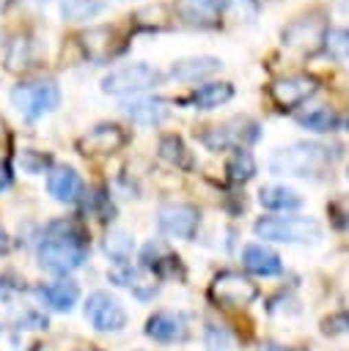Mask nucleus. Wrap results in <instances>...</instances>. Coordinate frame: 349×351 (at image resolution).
Instances as JSON below:
<instances>
[{
	"mask_svg": "<svg viewBox=\"0 0 349 351\" xmlns=\"http://www.w3.org/2000/svg\"><path fill=\"white\" fill-rule=\"evenodd\" d=\"M176 16L187 27L209 30V27L220 25L223 8H220V0H179L176 3Z\"/></svg>",
	"mask_w": 349,
	"mask_h": 351,
	"instance_id": "obj_13",
	"label": "nucleus"
},
{
	"mask_svg": "<svg viewBox=\"0 0 349 351\" xmlns=\"http://www.w3.org/2000/svg\"><path fill=\"white\" fill-rule=\"evenodd\" d=\"M242 266L258 277H275L283 271V263H280V255L264 244H247L242 247Z\"/></svg>",
	"mask_w": 349,
	"mask_h": 351,
	"instance_id": "obj_17",
	"label": "nucleus"
},
{
	"mask_svg": "<svg viewBox=\"0 0 349 351\" xmlns=\"http://www.w3.org/2000/svg\"><path fill=\"white\" fill-rule=\"evenodd\" d=\"M121 110L143 126H157L170 115V101L162 96H129L121 101Z\"/></svg>",
	"mask_w": 349,
	"mask_h": 351,
	"instance_id": "obj_12",
	"label": "nucleus"
},
{
	"mask_svg": "<svg viewBox=\"0 0 349 351\" xmlns=\"http://www.w3.org/2000/svg\"><path fill=\"white\" fill-rule=\"evenodd\" d=\"M104 252H107L118 266H126L129 258H132V252H135V239H132L126 230L115 228V230H110L107 239H104Z\"/></svg>",
	"mask_w": 349,
	"mask_h": 351,
	"instance_id": "obj_26",
	"label": "nucleus"
},
{
	"mask_svg": "<svg viewBox=\"0 0 349 351\" xmlns=\"http://www.w3.org/2000/svg\"><path fill=\"white\" fill-rule=\"evenodd\" d=\"M49 165V156L47 154H33V151H22V167L27 173H41L44 167Z\"/></svg>",
	"mask_w": 349,
	"mask_h": 351,
	"instance_id": "obj_33",
	"label": "nucleus"
},
{
	"mask_svg": "<svg viewBox=\"0 0 349 351\" xmlns=\"http://www.w3.org/2000/svg\"><path fill=\"white\" fill-rule=\"evenodd\" d=\"M203 343H206V351H231V348H234L231 332H228L223 324H214V321L206 324V329H203Z\"/></svg>",
	"mask_w": 349,
	"mask_h": 351,
	"instance_id": "obj_28",
	"label": "nucleus"
},
{
	"mask_svg": "<svg viewBox=\"0 0 349 351\" xmlns=\"http://www.w3.org/2000/svg\"><path fill=\"white\" fill-rule=\"evenodd\" d=\"M223 14H228L231 19L239 22H253L258 16V3L256 0H220Z\"/></svg>",
	"mask_w": 349,
	"mask_h": 351,
	"instance_id": "obj_30",
	"label": "nucleus"
},
{
	"mask_svg": "<svg viewBox=\"0 0 349 351\" xmlns=\"http://www.w3.org/2000/svg\"><path fill=\"white\" fill-rule=\"evenodd\" d=\"M327 30H330L327 22H324L322 16H316V14H311V16H300V19L289 22V25L280 30V38H283V44L291 47V49H297V52H302V55H313V52H319V49L324 47Z\"/></svg>",
	"mask_w": 349,
	"mask_h": 351,
	"instance_id": "obj_6",
	"label": "nucleus"
},
{
	"mask_svg": "<svg viewBox=\"0 0 349 351\" xmlns=\"http://www.w3.org/2000/svg\"><path fill=\"white\" fill-rule=\"evenodd\" d=\"M201 214L190 203H162L157 211V225L170 239H192L198 230Z\"/></svg>",
	"mask_w": 349,
	"mask_h": 351,
	"instance_id": "obj_9",
	"label": "nucleus"
},
{
	"mask_svg": "<svg viewBox=\"0 0 349 351\" xmlns=\"http://www.w3.org/2000/svg\"><path fill=\"white\" fill-rule=\"evenodd\" d=\"M258 239L283 244H313L322 239V225L313 217H261L253 225Z\"/></svg>",
	"mask_w": 349,
	"mask_h": 351,
	"instance_id": "obj_2",
	"label": "nucleus"
},
{
	"mask_svg": "<svg viewBox=\"0 0 349 351\" xmlns=\"http://www.w3.org/2000/svg\"><path fill=\"white\" fill-rule=\"evenodd\" d=\"M140 261H143L146 269H151L157 274H173L179 269V258L159 241H148L140 252Z\"/></svg>",
	"mask_w": 349,
	"mask_h": 351,
	"instance_id": "obj_21",
	"label": "nucleus"
},
{
	"mask_svg": "<svg viewBox=\"0 0 349 351\" xmlns=\"http://www.w3.org/2000/svg\"><path fill=\"white\" fill-rule=\"evenodd\" d=\"M225 176L231 184H247L253 176H256V159L247 148H234V154L228 156L225 162Z\"/></svg>",
	"mask_w": 349,
	"mask_h": 351,
	"instance_id": "obj_24",
	"label": "nucleus"
},
{
	"mask_svg": "<svg viewBox=\"0 0 349 351\" xmlns=\"http://www.w3.org/2000/svg\"><path fill=\"white\" fill-rule=\"evenodd\" d=\"M157 151H159V156H162L168 165H173V167H184V170L192 167V156H190V151H187V145H184V140H181L179 134H165V137H159Z\"/></svg>",
	"mask_w": 349,
	"mask_h": 351,
	"instance_id": "obj_25",
	"label": "nucleus"
},
{
	"mask_svg": "<svg viewBox=\"0 0 349 351\" xmlns=\"http://www.w3.org/2000/svg\"><path fill=\"white\" fill-rule=\"evenodd\" d=\"M85 255H88V244L74 241V239H63V236H49L47 233V239L38 244L41 269L55 271V274H69V271L80 269Z\"/></svg>",
	"mask_w": 349,
	"mask_h": 351,
	"instance_id": "obj_5",
	"label": "nucleus"
},
{
	"mask_svg": "<svg viewBox=\"0 0 349 351\" xmlns=\"http://www.w3.org/2000/svg\"><path fill=\"white\" fill-rule=\"evenodd\" d=\"M231 96H234V85L231 82H203V85H198L192 93H190V101L198 107V110H214V107H220V104H225V101H231Z\"/></svg>",
	"mask_w": 349,
	"mask_h": 351,
	"instance_id": "obj_20",
	"label": "nucleus"
},
{
	"mask_svg": "<svg viewBox=\"0 0 349 351\" xmlns=\"http://www.w3.org/2000/svg\"><path fill=\"white\" fill-rule=\"evenodd\" d=\"M11 104L25 115V118H41L44 112L58 110L60 104V88L52 80H30L19 82L11 90Z\"/></svg>",
	"mask_w": 349,
	"mask_h": 351,
	"instance_id": "obj_4",
	"label": "nucleus"
},
{
	"mask_svg": "<svg viewBox=\"0 0 349 351\" xmlns=\"http://www.w3.org/2000/svg\"><path fill=\"white\" fill-rule=\"evenodd\" d=\"M258 203L269 211H291L302 206V197L289 186H264L258 192Z\"/></svg>",
	"mask_w": 349,
	"mask_h": 351,
	"instance_id": "obj_23",
	"label": "nucleus"
},
{
	"mask_svg": "<svg viewBox=\"0 0 349 351\" xmlns=\"http://www.w3.org/2000/svg\"><path fill=\"white\" fill-rule=\"evenodd\" d=\"M36 3H44V0H36Z\"/></svg>",
	"mask_w": 349,
	"mask_h": 351,
	"instance_id": "obj_40",
	"label": "nucleus"
},
{
	"mask_svg": "<svg viewBox=\"0 0 349 351\" xmlns=\"http://www.w3.org/2000/svg\"><path fill=\"white\" fill-rule=\"evenodd\" d=\"M324 49L335 60H349V27H330L324 36Z\"/></svg>",
	"mask_w": 349,
	"mask_h": 351,
	"instance_id": "obj_29",
	"label": "nucleus"
},
{
	"mask_svg": "<svg viewBox=\"0 0 349 351\" xmlns=\"http://www.w3.org/2000/svg\"><path fill=\"white\" fill-rule=\"evenodd\" d=\"M113 36H115V33H113L110 27H104V25L80 33V47H82V52L88 55V60H93V63L110 60V58L118 52V49L113 47Z\"/></svg>",
	"mask_w": 349,
	"mask_h": 351,
	"instance_id": "obj_19",
	"label": "nucleus"
},
{
	"mask_svg": "<svg viewBox=\"0 0 349 351\" xmlns=\"http://www.w3.org/2000/svg\"><path fill=\"white\" fill-rule=\"evenodd\" d=\"M38 299H41L49 310L69 313V310L77 304V299H80V288H77V282H71V280H55V282L38 285Z\"/></svg>",
	"mask_w": 349,
	"mask_h": 351,
	"instance_id": "obj_18",
	"label": "nucleus"
},
{
	"mask_svg": "<svg viewBox=\"0 0 349 351\" xmlns=\"http://www.w3.org/2000/svg\"><path fill=\"white\" fill-rule=\"evenodd\" d=\"M146 335L157 343H179L187 337V315L173 310H159L146 321Z\"/></svg>",
	"mask_w": 349,
	"mask_h": 351,
	"instance_id": "obj_14",
	"label": "nucleus"
},
{
	"mask_svg": "<svg viewBox=\"0 0 349 351\" xmlns=\"http://www.w3.org/2000/svg\"><path fill=\"white\" fill-rule=\"evenodd\" d=\"M99 11H104L102 0H60V16L66 22H82L96 16Z\"/></svg>",
	"mask_w": 349,
	"mask_h": 351,
	"instance_id": "obj_27",
	"label": "nucleus"
},
{
	"mask_svg": "<svg viewBox=\"0 0 349 351\" xmlns=\"http://www.w3.org/2000/svg\"><path fill=\"white\" fill-rule=\"evenodd\" d=\"M162 82V71L148 66V63H126L113 69L110 74L102 77V93L110 96H137Z\"/></svg>",
	"mask_w": 349,
	"mask_h": 351,
	"instance_id": "obj_3",
	"label": "nucleus"
},
{
	"mask_svg": "<svg viewBox=\"0 0 349 351\" xmlns=\"http://www.w3.org/2000/svg\"><path fill=\"white\" fill-rule=\"evenodd\" d=\"M261 351H283V348H278V346H264Z\"/></svg>",
	"mask_w": 349,
	"mask_h": 351,
	"instance_id": "obj_36",
	"label": "nucleus"
},
{
	"mask_svg": "<svg viewBox=\"0 0 349 351\" xmlns=\"http://www.w3.org/2000/svg\"><path fill=\"white\" fill-rule=\"evenodd\" d=\"M82 351H99V348H82Z\"/></svg>",
	"mask_w": 349,
	"mask_h": 351,
	"instance_id": "obj_39",
	"label": "nucleus"
},
{
	"mask_svg": "<svg viewBox=\"0 0 349 351\" xmlns=\"http://www.w3.org/2000/svg\"><path fill=\"white\" fill-rule=\"evenodd\" d=\"M8 5H11V0H0V11H5Z\"/></svg>",
	"mask_w": 349,
	"mask_h": 351,
	"instance_id": "obj_37",
	"label": "nucleus"
},
{
	"mask_svg": "<svg viewBox=\"0 0 349 351\" xmlns=\"http://www.w3.org/2000/svg\"><path fill=\"white\" fill-rule=\"evenodd\" d=\"M85 318L99 332H118L126 326V310L107 291H93L85 302Z\"/></svg>",
	"mask_w": 349,
	"mask_h": 351,
	"instance_id": "obj_8",
	"label": "nucleus"
},
{
	"mask_svg": "<svg viewBox=\"0 0 349 351\" xmlns=\"http://www.w3.org/2000/svg\"><path fill=\"white\" fill-rule=\"evenodd\" d=\"M126 140L129 137L118 123H96L77 140V148L85 156H102V154H115L121 145H126Z\"/></svg>",
	"mask_w": 349,
	"mask_h": 351,
	"instance_id": "obj_11",
	"label": "nucleus"
},
{
	"mask_svg": "<svg viewBox=\"0 0 349 351\" xmlns=\"http://www.w3.org/2000/svg\"><path fill=\"white\" fill-rule=\"evenodd\" d=\"M0 49H3V33H0Z\"/></svg>",
	"mask_w": 349,
	"mask_h": 351,
	"instance_id": "obj_38",
	"label": "nucleus"
},
{
	"mask_svg": "<svg viewBox=\"0 0 349 351\" xmlns=\"http://www.w3.org/2000/svg\"><path fill=\"white\" fill-rule=\"evenodd\" d=\"M5 63L11 71H16L19 66L27 63V38L25 36H16L11 44H8V55H5Z\"/></svg>",
	"mask_w": 349,
	"mask_h": 351,
	"instance_id": "obj_31",
	"label": "nucleus"
},
{
	"mask_svg": "<svg viewBox=\"0 0 349 351\" xmlns=\"http://www.w3.org/2000/svg\"><path fill=\"white\" fill-rule=\"evenodd\" d=\"M322 332L324 335H344L349 332V313H335L330 318L322 321Z\"/></svg>",
	"mask_w": 349,
	"mask_h": 351,
	"instance_id": "obj_32",
	"label": "nucleus"
},
{
	"mask_svg": "<svg viewBox=\"0 0 349 351\" xmlns=\"http://www.w3.org/2000/svg\"><path fill=\"white\" fill-rule=\"evenodd\" d=\"M5 247H8V236H5V230L0 225V250H5Z\"/></svg>",
	"mask_w": 349,
	"mask_h": 351,
	"instance_id": "obj_35",
	"label": "nucleus"
},
{
	"mask_svg": "<svg viewBox=\"0 0 349 351\" xmlns=\"http://www.w3.org/2000/svg\"><path fill=\"white\" fill-rule=\"evenodd\" d=\"M47 189L58 203H77L82 197V178L74 167H52L47 173Z\"/></svg>",
	"mask_w": 349,
	"mask_h": 351,
	"instance_id": "obj_15",
	"label": "nucleus"
},
{
	"mask_svg": "<svg viewBox=\"0 0 349 351\" xmlns=\"http://www.w3.org/2000/svg\"><path fill=\"white\" fill-rule=\"evenodd\" d=\"M319 82L311 74H289V77H278L269 85V96L280 110H294L300 104H305L313 93H316Z\"/></svg>",
	"mask_w": 349,
	"mask_h": 351,
	"instance_id": "obj_10",
	"label": "nucleus"
},
{
	"mask_svg": "<svg viewBox=\"0 0 349 351\" xmlns=\"http://www.w3.org/2000/svg\"><path fill=\"white\" fill-rule=\"evenodd\" d=\"M297 123L305 126L308 132H319L322 134V132H335L341 118H338V112L333 107L319 104V107H311L305 112H297Z\"/></svg>",
	"mask_w": 349,
	"mask_h": 351,
	"instance_id": "obj_22",
	"label": "nucleus"
},
{
	"mask_svg": "<svg viewBox=\"0 0 349 351\" xmlns=\"http://www.w3.org/2000/svg\"><path fill=\"white\" fill-rule=\"evenodd\" d=\"M223 60L214 55H192V58H181L170 66V77L179 82H198L212 77L214 71H220Z\"/></svg>",
	"mask_w": 349,
	"mask_h": 351,
	"instance_id": "obj_16",
	"label": "nucleus"
},
{
	"mask_svg": "<svg viewBox=\"0 0 349 351\" xmlns=\"http://www.w3.org/2000/svg\"><path fill=\"white\" fill-rule=\"evenodd\" d=\"M209 296L223 307H245L258 296V285L239 271H220L209 285Z\"/></svg>",
	"mask_w": 349,
	"mask_h": 351,
	"instance_id": "obj_7",
	"label": "nucleus"
},
{
	"mask_svg": "<svg viewBox=\"0 0 349 351\" xmlns=\"http://www.w3.org/2000/svg\"><path fill=\"white\" fill-rule=\"evenodd\" d=\"M8 184H11V170L5 162H0V189H5Z\"/></svg>",
	"mask_w": 349,
	"mask_h": 351,
	"instance_id": "obj_34",
	"label": "nucleus"
},
{
	"mask_svg": "<svg viewBox=\"0 0 349 351\" xmlns=\"http://www.w3.org/2000/svg\"><path fill=\"white\" fill-rule=\"evenodd\" d=\"M327 165H330V148L319 143L283 145L267 162L272 176H294V178H316Z\"/></svg>",
	"mask_w": 349,
	"mask_h": 351,
	"instance_id": "obj_1",
	"label": "nucleus"
}]
</instances>
